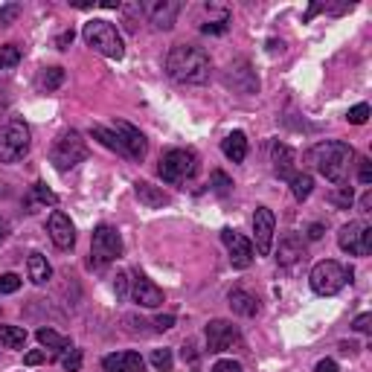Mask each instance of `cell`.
I'll list each match as a JSON object with an SVG mask.
<instances>
[{
	"label": "cell",
	"instance_id": "1",
	"mask_svg": "<svg viewBox=\"0 0 372 372\" xmlns=\"http://www.w3.org/2000/svg\"><path fill=\"white\" fill-rule=\"evenodd\" d=\"M166 73L181 85H204L212 73V59L198 44H175L166 56Z\"/></svg>",
	"mask_w": 372,
	"mask_h": 372
},
{
	"label": "cell",
	"instance_id": "2",
	"mask_svg": "<svg viewBox=\"0 0 372 372\" xmlns=\"http://www.w3.org/2000/svg\"><path fill=\"white\" fill-rule=\"evenodd\" d=\"M355 160V148L343 140H323L306 152V163L332 184H343Z\"/></svg>",
	"mask_w": 372,
	"mask_h": 372
},
{
	"label": "cell",
	"instance_id": "3",
	"mask_svg": "<svg viewBox=\"0 0 372 372\" xmlns=\"http://www.w3.org/2000/svg\"><path fill=\"white\" fill-rule=\"evenodd\" d=\"M82 38L90 49H96V53H102L105 59H122L126 56V47H122V38L116 32V27L111 20H102V18H96V20H88L85 23V30H82Z\"/></svg>",
	"mask_w": 372,
	"mask_h": 372
},
{
	"label": "cell",
	"instance_id": "4",
	"mask_svg": "<svg viewBox=\"0 0 372 372\" xmlns=\"http://www.w3.org/2000/svg\"><path fill=\"white\" fill-rule=\"evenodd\" d=\"M308 282H311V291L320 294V296H332L337 294L346 282H352V268H343L340 262L335 259H323L311 268L308 274Z\"/></svg>",
	"mask_w": 372,
	"mask_h": 372
},
{
	"label": "cell",
	"instance_id": "5",
	"mask_svg": "<svg viewBox=\"0 0 372 372\" xmlns=\"http://www.w3.org/2000/svg\"><path fill=\"white\" fill-rule=\"evenodd\" d=\"M30 152V126L23 119L12 116L0 128V163H18Z\"/></svg>",
	"mask_w": 372,
	"mask_h": 372
},
{
	"label": "cell",
	"instance_id": "6",
	"mask_svg": "<svg viewBox=\"0 0 372 372\" xmlns=\"http://www.w3.org/2000/svg\"><path fill=\"white\" fill-rule=\"evenodd\" d=\"M160 178L166 184H186L195 172H198V155L192 152V148H169V152L160 157Z\"/></svg>",
	"mask_w": 372,
	"mask_h": 372
},
{
	"label": "cell",
	"instance_id": "7",
	"mask_svg": "<svg viewBox=\"0 0 372 372\" xmlns=\"http://www.w3.org/2000/svg\"><path fill=\"white\" fill-rule=\"evenodd\" d=\"M85 157H88V143L82 140L79 131H64V134H59L56 143H53V148H49V160H53V166L59 172L76 169Z\"/></svg>",
	"mask_w": 372,
	"mask_h": 372
},
{
	"label": "cell",
	"instance_id": "8",
	"mask_svg": "<svg viewBox=\"0 0 372 372\" xmlns=\"http://www.w3.org/2000/svg\"><path fill=\"white\" fill-rule=\"evenodd\" d=\"M337 244H340V251L349 256H369L372 253V227L364 224V221H349L346 227H340Z\"/></svg>",
	"mask_w": 372,
	"mask_h": 372
},
{
	"label": "cell",
	"instance_id": "9",
	"mask_svg": "<svg viewBox=\"0 0 372 372\" xmlns=\"http://www.w3.org/2000/svg\"><path fill=\"white\" fill-rule=\"evenodd\" d=\"M204 337H207V349H210V352L241 349V343H244L239 326H233L230 320H210Z\"/></svg>",
	"mask_w": 372,
	"mask_h": 372
},
{
	"label": "cell",
	"instance_id": "10",
	"mask_svg": "<svg viewBox=\"0 0 372 372\" xmlns=\"http://www.w3.org/2000/svg\"><path fill=\"white\" fill-rule=\"evenodd\" d=\"M111 131L116 134V140L122 145V155H126V157H131V160H143L145 157L148 143H145V137H143L140 128H134L131 122H126V119H114Z\"/></svg>",
	"mask_w": 372,
	"mask_h": 372
},
{
	"label": "cell",
	"instance_id": "11",
	"mask_svg": "<svg viewBox=\"0 0 372 372\" xmlns=\"http://www.w3.org/2000/svg\"><path fill=\"white\" fill-rule=\"evenodd\" d=\"M224 85L233 88L236 93H244V96H251V93H259V76H256V70L251 67V61H230L227 70H224Z\"/></svg>",
	"mask_w": 372,
	"mask_h": 372
},
{
	"label": "cell",
	"instance_id": "12",
	"mask_svg": "<svg viewBox=\"0 0 372 372\" xmlns=\"http://www.w3.org/2000/svg\"><path fill=\"white\" fill-rule=\"evenodd\" d=\"M93 256L99 262H114L122 256V236L111 224H99L93 230Z\"/></svg>",
	"mask_w": 372,
	"mask_h": 372
},
{
	"label": "cell",
	"instance_id": "13",
	"mask_svg": "<svg viewBox=\"0 0 372 372\" xmlns=\"http://www.w3.org/2000/svg\"><path fill=\"white\" fill-rule=\"evenodd\" d=\"M274 227H277V218L268 207H256L253 212V236H256V253L268 256L270 247H274Z\"/></svg>",
	"mask_w": 372,
	"mask_h": 372
},
{
	"label": "cell",
	"instance_id": "14",
	"mask_svg": "<svg viewBox=\"0 0 372 372\" xmlns=\"http://www.w3.org/2000/svg\"><path fill=\"white\" fill-rule=\"evenodd\" d=\"M143 12L157 30L169 32L172 27H175L178 15H181V4L178 0H152V4H143Z\"/></svg>",
	"mask_w": 372,
	"mask_h": 372
},
{
	"label": "cell",
	"instance_id": "15",
	"mask_svg": "<svg viewBox=\"0 0 372 372\" xmlns=\"http://www.w3.org/2000/svg\"><path fill=\"white\" fill-rule=\"evenodd\" d=\"M221 241L227 244V253H230V265L233 268H251V262H253V244L247 241L241 233L224 227V230H221Z\"/></svg>",
	"mask_w": 372,
	"mask_h": 372
},
{
	"label": "cell",
	"instance_id": "16",
	"mask_svg": "<svg viewBox=\"0 0 372 372\" xmlns=\"http://www.w3.org/2000/svg\"><path fill=\"white\" fill-rule=\"evenodd\" d=\"M47 233H49V239L56 241L59 251H73V244H76V230H73V221L61 210H56L53 215H49Z\"/></svg>",
	"mask_w": 372,
	"mask_h": 372
},
{
	"label": "cell",
	"instance_id": "17",
	"mask_svg": "<svg viewBox=\"0 0 372 372\" xmlns=\"http://www.w3.org/2000/svg\"><path fill=\"white\" fill-rule=\"evenodd\" d=\"M131 296H134V303L143 306V308H157V306H163V291L152 280H148L145 274H140V270H134Z\"/></svg>",
	"mask_w": 372,
	"mask_h": 372
},
{
	"label": "cell",
	"instance_id": "18",
	"mask_svg": "<svg viewBox=\"0 0 372 372\" xmlns=\"http://www.w3.org/2000/svg\"><path fill=\"white\" fill-rule=\"evenodd\" d=\"M270 163H274V175L280 181H291L296 175V155H294V148L285 145V143L270 145Z\"/></svg>",
	"mask_w": 372,
	"mask_h": 372
},
{
	"label": "cell",
	"instance_id": "19",
	"mask_svg": "<svg viewBox=\"0 0 372 372\" xmlns=\"http://www.w3.org/2000/svg\"><path fill=\"white\" fill-rule=\"evenodd\" d=\"M300 259H306V241L300 233H288L280 239V247H277V262L282 268H291Z\"/></svg>",
	"mask_w": 372,
	"mask_h": 372
},
{
	"label": "cell",
	"instance_id": "20",
	"mask_svg": "<svg viewBox=\"0 0 372 372\" xmlns=\"http://www.w3.org/2000/svg\"><path fill=\"white\" fill-rule=\"evenodd\" d=\"M102 369L105 372H145V361L140 358V352H114L102 358Z\"/></svg>",
	"mask_w": 372,
	"mask_h": 372
},
{
	"label": "cell",
	"instance_id": "21",
	"mask_svg": "<svg viewBox=\"0 0 372 372\" xmlns=\"http://www.w3.org/2000/svg\"><path fill=\"white\" fill-rule=\"evenodd\" d=\"M134 195L140 198V204L148 207V210H160V207L169 204V195L160 186H152L148 181H137L134 184Z\"/></svg>",
	"mask_w": 372,
	"mask_h": 372
},
{
	"label": "cell",
	"instance_id": "22",
	"mask_svg": "<svg viewBox=\"0 0 372 372\" xmlns=\"http://www.w3.org/2000/svg\"><path fill=\"white\" fill-rule=\"evenodd\" d=\"M227 303H230V308H233L236 314H241V317H256V314H259V300H256L251 291H244V288H233V291L227 294Z\"/></svg>",
	"mask_w": 372,
	"mask_h": 372
},
{
	"label": "cell",
	"instance_id": "23",
	"mask_svg": "<svg viewBox=\"0 0 372 372\" xmlns=\"http://www.w3.org/2000/svg\"><path fill=\"white\" fill-rule=\"evenodd\" d=\"M221 152H224L227 160L241 163V160L247 157V137H244V131H233V134H227L224 140H221Z\"/></svg>",
	"mask_w": 372,
	"mask_h": 372
},
{
	"label": "cell",
	"instance_id": "24",
	"mask_svg": "<svg viewBox=\"0 0 372 372\" xmlns=\"http://www.w3.org/2000/svg\"><path fill=\"white\" fill-rule=\"evenodd\" d=\"M27 270H30V280H32L35 285H47L49 280H53V268H49L47 256H41V253H30Z\"/></svg>",
	"mask_w": 372,
	"mask_h": 372
},
{
	"label": "cell",
	"instance_id": "25",
	"mask_svg": "<svg viewBox=\"0 0 372 372\" xmlns=\"http://www.w3.org/2000/svg\"><path fill=\"white\" fill-rule=\"evenodd\" d=\"M227 27H230V9L218 6L215 18H207V20L201 23V32H204V35H224Z\"/></svg>",
	"mask_w": 372,
	"mask_h": 372
},
{
	"label": "cell",
	"instance_id": "26",
	"mask_svg": "<svg viewBox=\"0 0 372 372\" xmlns=\"http://www.w3.org/2000/svg\"><path fill=\"white\" fill-rule=\"evenodd\" d=\"M23 343H27V329L0 326V346H6V349H23Z\"/></svg>",
	"mask_w": 372,
	"mask_h": 372
},
{
	"label": "cell",
	"instance_id": "27",
	"mask_svg": "<svg viewBox=\"0 0 372 372\" xmlns=\"http://www.w3.org/2000/svg\"><path fill=\"white\" fill-rule=\"evenodd\" d=\"M64 85V67H44L41 76H38V88L41 90H59Z\"/></svg>",
	"mask_w": 372,
	"mask_h": 372
},
{
	"label": "cell",
	"instance_id": "28",
	"mask_svg": "<svg viewBox=\"0 0 372 372\" xmlns=\"http://www.w3.org/2000/svg\"><path fill=\"white\" fill-rule=\"evenodd\" d=\"M311 189H314V178L306 175V172H296V175L291 178V192H294L296 201H306V198L311 195Z\"/></svg>",
	"mask_w": 372,
	"mask_h": 372
},
{
	"label": "cell",
	"instance_id": "29",
	"mask_svg": "<svg viewBox=\"0 0 372 372\" xmlns=\"http://www.w3.org/2000/svg\"><path fill=\"white\" fill-rule=\"evenodd\" d=\"M38 343L41 346H47V349H73V343H70V337H61L59 332H53V329H38Z\"/></svg>",
	"mask_w": 372,
	"mask_h": 372
},
{
	"label": "cell",
	"instance_id": "30",
	"mask_svg": "<svg viewBox=\"0 0 372 372\" xmlns=\"http://www.w3.org/2000/svg\"><path fill=\"white\" fill-rule=\"evenodd\" d=\"M122 15V23H126L128 32H137V23H140V15H143V4H119L116 9Z\"/></svg>",
	"mask_w": 372,
	"mask_h": 372
},
{
	"label": "cell",
	"instance_id": "31",
	"mask_svg": "<svg viewBox=\"0 0 372 372\" xmlns=\"http://www.w3.org/2000/svg\"><path fill=\"white\" fill-rule=\"evenodd\" d=\"M90 137H93V140H99L105 148H111V152H119V155H122V145H119V140H116V134H114L111 128L93 126V128H90Z\"/></svg>",
	"mask_w": 372,
	"mask_h": 372
},
{
	"label": "cell",
	"instance_id": "32",
	"mask_svg": "<svg viewBox=\"0 0 372 372\" xmlns=\"http://www.w3.org/2000/svg\"><path fill=\"white\" fill-rule=\"evenodd\" d=\"M32 204H49V207H53V204H59V198H56V192L53 189H47V184H35L32 186V195H30V207Z\"/></svg>",
	"mask_w": 372,
	"mask_h": 372
},
{
	"label": "cell",
	"instance_id": "33",
	"mask_svg": "<svg viewBox=\"0 0 372 372\" xmlns=\"http://www.w3.org/2000/svg\"><path fill=\"white\" fill-rule=\"evenodd\" d=\"M329 198H332V204H335V207H340V210H349V207H352V201H355V192H352V186L340 184V186H337V189H335Z\"/></svg>",
	"mask_w": 372,
	"mask_h": 372
},
{
	"label": "cell",
	"instance_id": "34",
	"mask_svg": "<svg viewBox=\"0 0 372 372\" xmlns=\"http://www.w3.org/2000/svg\"><path fill=\"white\" fill-rule=\"evenodd\" d=\"M18 61H20V49L15 44L0 47V70H12V67H18Z\"/></svg>",
	"mask_w": 372,
	"mask_h": 372
},
{
	"label": "cell",
	"instance_id": "35",
	"mask_svg": "<svg viewBox=\"0 0 372 372\" xmlns=\"http://www.w3.org/2000/svg\"><path fill=\"white\" fill-rule=\"evenodd\" d=\"M210 186H212L218 195H227V192L233 189V181L224 175V172L218 169V172H212V175H210Z\"/></svg>",
	"mask_w": 372,
	"mask_h": 372
},
{
	"label": "cell",
	"instance_id": "36",
	"mask_svg": "<svg viewBox=\"0 0 372 372\" xmlns=\"http://www.w3.org/2000/svg\"><path fill=\"white\" fill-rule=\"evenodd\" d=\"M152 364H155L157 372H169L172 364H175V361H172V349H155L152 352Z\"/></svg>",
	"mask_w": 372,
	"mask_h": 372
},
{
	"label": "cell",
	"instance_id": "37",
	"mask_svg": "<svg viewBox=\"0 0 372 372\" xmlns=\"http://www.w3.org/2000/svg\"><path fill=\"white\" fill-rule=\"evenodd\" d=\"M20 12H23L20 4H6V6H0V27H9V23H15Z\"/></svg>",
	"mask_w": 372,
	"mask_h": 372
},
{
	"label": "cell",
	"instance_id": "38",
	"mask_svg": "<svg viewBox=\"0 0 372 372\" xmlns=\"http://www.w3.org/2000/svg\"><path fill=\"white\" fill-rule=\"evenodd\" d=\"M346 119H349L352 126H364V122L369 119V105H366V102H361V105L349 108V114H346Z\"/></svg>",
	"mask_w": 372,
	"mask_h": 372
},
{
	"label": "cell",
	"instance_id": "39",
	"mask_svg": "<svg viewBox=\"0 0 372 372\" xmlns=\"http://www.w3.org/2000/svg\"><path fill=\"white\" fill-rule=\"evenodd\" d=\"M82 349H70V355H64V361H61V366L67 369V372H79L82 369Z\"/></svg>",
	"mask_w": 372,
	"mask_h": 372
},
{
	"label": "cell",
	"instance_id": "40",
	"mask_svg": "<svg viewBox=\"0 0 372 372\" xmlns=\"http://www.w3.org/2000/svg\"><path fill=\"white\" fill-rule=\"evenodd\" d=\"M18 288H20V277H15V274L0 277V294H15Z\"/></svg>",
	"mask_w": 372,
	"mask_h": 372
},
{
	"label": "cell",
	"instance_id": "41",
	"mask_svg": "<svg viewBox=\"0 0 372 372\" xmlns=\"http://www.w3.org/2000/svg\"><path fill=\"white\" fill-rule=\"evenodd\" d=\"M358 178H361L364 186L372 184V163H369V157H361V160H358Z\"/></svg>",
	"mask_w": 372,
	"mask_h": 372
},
{
	"label": "cell",
	"instance_id": "42",
	"mask_svg": "<svg viewBox=\"0 0 372 372\" xmlns=\"http://www.w3.org/2000/svg\"><path fill=\"white\" fill-rule=\"evenodd\" d=\"M210 372H244V369H241V364H239V361H233V358H230V361H218Z\"/></svg>",
	"mask_w": 372,
	"mask_h": 372
},
{
	"label": "cell",
	"instance_id": "43",
	"mask_svg": "<svg viewBox=\"0 0 372 372\" xmlns=\"http://www.w3.org/2000/svg\"><path fill=\"white\" fill-rule=\"evenodd\" d=\"M114 291H116V300L128 294V274H116V282H114Z\"/></svg>",
	"mask_w": 372,
	"mask_h": 372
},
{
	"label": "cell",
	"instance_id": "44",
	"mask_svg": "<svg viewBox=\"0 0 372 372\" xmlns=\"http://www.w3.org/2000/svg\"><path fill=\"white\" fill-rule=\"evenodd\" d=\"M172 326H175V314H160V317H155V329L157 332H166Z\"/></svg>",
	"mask_w": 372,
	"mask_h": 372
},
{
	"label": "cell",
	"instance_id": "45",
	"mask_svg": "<svg viewBox=\"0 0 372 372\" xmlns=\"http://www.w3.org/2000/svg\"><path fill=\"white\" fill-rule=\"evenodd\" d=\"M369 329H372V314L355 317V332H369Z\"/></svg>",
	"mask_w": 372,
	"mask_h": 372
},
{
	"label": "cell",
	"instance_id": "46",
	"mask_svg": "<svg viewBox=\"0 0 372 372\" xmlns=\"http://www.w3.org/2000/svg\"><path fill=\"white\" fill-rule=\"evenodd\" d=\"M184 361H189L192 366H198V352H195V343H184Z\"/></svg>",
	"mask_w": 372,
	"mask_h": 372
},
{
	"label": "cell",
	"instance_id": "47",
	"mask_svg": "<svg viewBox=\"0 0 372 372\" xmlns=\"http://www.w3.org/2000/svg\"><path fill=\"white\" fill-rule=\"evenodd\" d=\"M44 358H47L44 352H27V355H23V364H27V366H38Z\"/></svg>",
	"mask_w": 372,
	"mask_h": 372
},
{
	"label": "cell",
	"instance_id": "48",
	"mask_svg": "<svg viewBox=\"0 0 372 372\" xmlns=\"http://www.w3.org/2000/svg\"><path fill=\"white\" fill-rule=\"evenodd\" d=\"M314 372H340V369H337V364H335L332 358H326V361H320V364H317Z\"/></svg>",
	"mask_w": 372,
	"mask_h": 372
},
{
	"label": "cell",
	"instance_id": "49",
	"mask_svg": "<svg viewBox=\"0 0 372 372\" xmlns=\"http://www.w3.org/2000/svg\"><path fill=\"white\" fill-rule=\"evenodd\" d=\"M67 44H73V30H67V32H61V35L56 38V47H59V49H67Z\"/></svg>",
	"mask_w": 372,
	"mask_h": 372
},
{
	"label": "cell",
	"instance_id": "50",
	"mask_svg": "<svg viewBox=\"0 0 372 372\" xmlns=\"http://www.w3.org/2000/svg\"><path fill=\"white\" fill-rule=\"evenodd\" d=\"M361 212H372V189H366L361 198Z\"/></svg>",
	"mask_w": 372,
	"mask_h": 372
},
{
	"label": "cell",
	"instance_id": "51",
	"mask_svg": "<svg viewBox=\"0 0 372 372\" xmlns=\"http://www.w3.org/2000/svg\"><path fill=\"white\" fill-rule=\"evenodd\" d=\"M308 239H311V241L323 239V224H311V227H308Z\"/></svg>",
	"mask_w": 372,
	"mask_h": 372
},
{
	"label": "cell",
	"instance_id": "52",
	"mask_svg": "<svg viewBox=\"0 0 372 372\" xmlns=\"http://www.w3.org/2000/svg\"><path fill=\"white\" fill-rule=\"evenodd\" d=\"M317 12H323V4H311V6H308V12H306V18H303V20H311V18H314V15H317Z\"/></svg>",
	"mask_w": 372,
	"mask_h": 372
},
{
	"label": "cell",
	"instance_id": "53",
	"mask_svg": "<svg viewBox=\"0 0 372 372\" xmlns=\"http://www.w3.org/2000/svg\"><path fill=\"white\" fill-rule=\"evenodd\" d=\"M70 4H73V6H76V9H90V6H93V4H90V0H70Z\"/></svg>",
	"mask_w": 372,
	"mask_h": 372
},
{
	"label": "cell",
	"instance_id": "54",
	"mask_svg": "<svg viewBox=\"0 0 372 372\" xmlns=\"http://www.w3.org/2000/svg\"><path fill=\"white\" fill-rule=\"evenodd\" d=\"M6 239V224H4V218H0V241Z\"/></svg>",
	"mask_w": 372,
	"mask_h": 372
}]
</instances>
